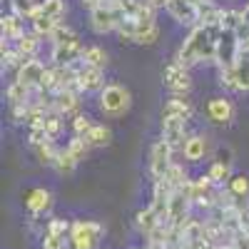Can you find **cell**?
<instances>
[{"instance_id":"obj_13","label":"cell","mask_w":249,"mask_h":249,"mask_svg":"<svg viewBox=\"0 0 249 249\" xmlns=\"http://www.w3.org/2000/svg\"><path fill=\"white\" fill-rule=\"evenodd\" d=\"M162 120H167V117H179V120H187L190 122L195 117V105L190 100H187V95H172L167 102L162 105Z\"/></svg>"},{"instance_id":"obj_8","label":"cell","mask_w":249,"mask_h":249,"mask_svg":"<svg viewBox=\"0 0 249 249\" xmlns=\"http://www.w3.org/2000/svg\"><path fill=\"white\" fill-rule=\"evenodd\" d=\"M242 53V43L234 30H224L219 33V40H217V65L219 68H234V62Z\"/></svg>"},{"instance_id":"obj_7","label":"cell","mask_w":249,"mask_h":249,"mask_svg":"<svg viewBox=\"0 0 249 249\" xmlns=\"http://www.w3.org/2000/svg\"><path fill=\"white\" fill-rule=\"evenodd\" d=\"M172 155H175V150H172V144L164 137H160L152 144V152H150V175H152V182L164 179V175L170 172V167L175 164Z\"/></svg>"},{"instance_id":"obj_17","label":"cell","mask_w":249,"mask_h":249,"mask_svg":"<svg viewBox=\"0 0 249 249\" xmlns=\"http://www.w3.org/2000/svg\"><path fill=\"white\" fill-rule=\"evenodd\" d=\"M80 95H82V92H77V90H60V92H55V95H53L55 110H57L60 115H65V117L80 115V102H82Z\"/></svg>"},{"instance_id":"obj_41","label":"cell","mask_w":249,"mask_h":249,"mask_svg":"<svg viewBox=\"0 0 249 249\" xmlns=\"http://www.w3.org/2000/svg\"><path fill=\"white\" fill-rule=\"evenodd\" d=\"M92 124H95V122H92L88 115H82V112L75 115V117H72V135H82V137H85V135L90 132Z\"/></svg>"},{"instance_id":"obj_27","label":"cell","mask_w":249,"mask_h":249,"mask_svg":"<svg viewBox=\"0 0 249 249\" xmlns=\"http://www.w3.org/2000/svg\"><path fill=\"white\" fill-rule=\"evenodd\" d=\"M37 10L48 18H53V20H57V23H62V18L68 13V5H65V0H40Z\"/></svg>"},{"instance_id":"obj_45","label":"cell","mask_w":249,"mask_h":249,"mask_svg":"<svg viewBox=\"0 0 249 249\" xmlns=\"http://www.w3.org/2000/svg\"><path fill=\"white\" fill-rule=\"evenodd\" d=\"M110 3H112V5H117L120 10H127V8H130V3H132V0H110Z\"/></svg>"},{"instance_id":"obj_43","label":"cell","mask_w":249,"mask_h":249,"mask_svg":"<svg viewBox=\"0 0 249 249\" xmlns=\"http://www.w3.org/2000/svg\"><path fill=\"white\" fill-rule=\"evenodd\" d=\"M214 162H222V164H234V150L230 147V144H219V147L214 150Z\"/></svg>"},{"instance_id":"obj_2","label":"cell","mask_w":249,"mask_h":249,"mask_svg":"<svg viewBox=\"0 0 249 249\" xmlns=\"http://www.w3.org/2000/svg\"><path fill=\"white\" fill-rule=\"evenodd\" d=\"M132 105V95L124 85H117V82H110V85L102 88L100 92V110L107 117H122Z\"/></svg>"},{"instance_id":"obj_36","label":"cell","mask_w":249,"mask_h":249,"mask_svg":"<svg viewBox=\"0 0 249 249\" xmlns=\"http://www.w3.org/2000/svg\"><path fill=\"white\" fill-rule=\"evenodd\" d=\"M62 120H65V115H60L57 110H50V112H48L43 127H45V132H48V137H50V140L60 137V132H62Z\"/></svg>"},{"instance_id":"obj_34","label":"cell","mask_w":249,"mask_h":249,"mask_svg":"<svg viewBox=\"0 0 249 249\" xmlns=\"http://www.w3.org/2000/svg\"><path fill=\"white\" fill-rule=\"evenodd\" d=\"M164 182H167L172 190H179V187H184L187 182H190V175H187V170L182 167V164L175 162L172 167H170V172L164 175Z\"/></svg>"},{"instance_id":"obj_33","label":"cell","mask_w":249,"mask_h":249,"mask_svg":"<svg viewBox=\"0 0 249 249\" xmlns=\"http://www.w3.org/2000/svg\"><path fill=\"white\" fill-rule=\"evenodd\" d=\"M227 190H230L237 199H249V175H234L227 182Z\"/></svg>"},{"instance_id":"obj_1","label":"cell","mask_w":249,"mask_h":249,"mask_svg":"<svg viewBox=\"0 0 249 249\" xmlns=\"http://www.w3.org/2000/svg\"><path fill=\"white\" fill-rule=\"evenodd\" d=\"M222 25H195L192 33L177 50V62L192 68L199 62H214L217 60V40H219Z\"/></svg>"},{"instance_id":"obj_12","label":"cell","mask_w":249,"mask_h":249,"mask_svg":"<svg viewBox=\"0 0 249 249\" xmlns=\"http://www.w3.org/2000/svg\"><path fill=\"white\" fill-rule=\"evenodd\" d=\"M162 137L172 144V150H179L182 152L187 137H190V135H187V120H179V117L162 120Z\"/></svg>"},{"instance_id":"obj_22","label":"cell","mask_w":249,"mask_h":249,"mask_svg":"<svg viewBox=\"0 0 249 249\" xmlns=\"http://www.w3.org/2000/svg\"><path fill=\"white\" fill-rule=\"evenodd\" d=\"M0 30H3V37H5V40H13V43H15L18 37H23V35H25L23 18L15 15V13L3 15V18H0Z\"/></svg>"},{"instance_id":"obj_9","label":"cell","mask_w":249,"mask_h":249,"mask_svg":"<svg viewBox=\"0 0 249 249\" xmlns=\"http://www.w3.org/2000/svg\"><path fill=\"white\" fill-rule=\"evenodd\" d=\"M192 197L187 195L184 190H175L167 204V222L172 227H182L187 219H190V207H192Z\"/></svg>"},{"instance_id":"obj_24","label":"cell","mask_w":249,"mask_h":249,"mask_svg":"<svg viewBox=\"0 0 249 249\" xmlns=\"http://www.w3.org/2000/svg\"><path fill=\"white\" fill-rule=\"evenodd\" d=\"M77 157L65 147V150H60L57 152V157H55V164H53V170L57 172V175H62V177H70L72 172H75V167H77Z\"/></svg>"},{"instance_id":"obj_30","label":"cell","mask_w":249,"mask_h":249,"mask_svg":"<svg viewBox=\"0 0 249 249\" xmlns=\"http://www.w3.org/2000/svg\"><path fill=\"white\" fill-rule=\"evenodd\" d=\"M207 175H210V179H212L217 187H224L227 182L234 177L230 164H222V162H214V160H212V164H210V170H207Z\"/></svg>"},{"instance_id":"obj_28","label":"cell","mask_w":249,"mask_h":249,"mask_svg":"<svg viewBox=\"0 0 249 249\" xmlns=\"http://www.w3.org/2000/svg\"><path fill=\"white\" fill-rule=\"evenodd\" d=\"M33 152H35V157H37L40 164H45V167H53V164H55V157H57L60 150L55 147V142H53V140H45L43 144L33 147Z\"/></svg>"},{"instance_id":"obj_15","label":"cell","mask_w":249,"mask_h":249,"mask_svg":"<svg viewBox=\"0 0 249 249\" xmlns=\"http://www.w3.org/2000/svg\"><path fill=\"white\" fill-rule=\"evenodd\" d=\"M164 10H167L170 18L179 25H192V28L197 25V5L192 0H170Z\"/></svg>"},{"instance_id":"obj_5","label":"cell","mask_w":249,"mask_h":249,"mask_svg":"<svg viewBox=\"0 0 249 249\" xmlns=\"http://www.w3.org/2000/svg\"><path fill=\"white\" fill-rule=\"evenodd\" d=\"M82 55H85V43L77 33H72L70 37L53 43V53H50V62L53 65H80Z\"/></svg>"},{"instance_id":"obj_21","label":"cell","mask_w":249,"mask_h":249,"mask_svg":"<svg viewBox=\"0 0 249 249\" xmlns=\"http://www.w3.org/2000/svg\"><path fill=\"white\" fill-rule=\"evenodd\" d=\"M182 155H184V160L190 162V164L202 162L204 155H207V137L190 135V137H187V142H184V147H182Z\"/></svg>"},{"instance_id":"obj_46","label":"cell","mask_w":249,"mask_h":249,"mask_svg":"<svg viewBox=\"0 0 249 249\" xmlns=\"http://www.w3.org/2000/svg\"><path fill=\"white\" fill-rule=\"evenodd\" d=\"M150 5H155V8H167V3L170 0H147Z\"/></svg>"},{"instance_id":"obj_42","label":"cell","mask_w":249,"mask_h":249,"mask_svg":"<svg viewBox=\"0 0 249 249\" xmlns=\"http://www.w3.org/2000/svg\"><path fill=\"white\" fill-rule=\"evenodd\" d=\"M242 23V10H222V28L224 30H237Z\"/></svg>"},{"instance_id":"obj_20","label":"cell","mask_w":249,"mask_h":249,"mask_svg":"<svg viewBox=\"0 0 249 249\" xmlns=\"http://www.w3.org/2000/svg\"><path fill=\"white\" fill-rule=\"evenodd\" d=\"M172 187L164 182V179H157L152 182V207L160 212L162 219H167V204H170V197H172Z\"/></svg>"},{"instance_id":"obj_23","label":"cell","mask_w":249,"mask_h":249,"mask_svg":"<svg viewBox=\"0 0 249 249\" xmlns=\"http://www.w3.org/2000/svg\"><path fill=\"white\" fill-rule=\"evenodd\" d=\"M40 40H43V37H40L37 33H33V30H30V33H25L23 37H18L13 45L18 48V53L23 55L25 60H30V57H37V50H40Z\"/></svg>"},{"instance_id":"obj_19","label":"cell","mask_w":249,"mask_h":249,"mask_svg":"<svg viewBox=\"0 0 249 249\" xmlns=\"http://www.w3.org/2000/svg\"><path fill=\"white\" fill-rule=\"evenodd\" d=\"M160 222H164V219L160 217V212L155 210L152 204L144 207V210H137V214H135V227H137V232L144 234V237H150L160 227Z\"/></svg>"},{"instance_id":"obj_18","label":"cell","mask_w":249,"mask_h":249,"mask_svg":"<svg viewBox=\"0 0 249 249\" xmlns=\"http://www.w3.org/2000/svg\"><path fill=\"white\" fill-rule=\"evenodd\" d=\"M35 95H37V88H30L20 80H13L8 90H5V97H8V105H33L35 102Z\"/></svg>"},{"instance_id":"obj_4","label":"cell","mask_w":249,"mask_h":249,"mask_svg":"<svg viewBox=\"0 0 249 249\" xmlns=\"http://www.w3.org/2000/svg\"><path fill=\"white\" fill-rule=\"evenodd\" d=\"M124 18V10H120L117 5H112L110 0L100 3L97 8L90 10V28L97 35H107V33H117L120 23Z\"/></svg>"},{"instance_id":"obj_40","label":"cell","mask_w":249,"mask_h":249,"mask_svg":"<svg viewBox=\"0 0 249 249\" xmlns=\"http://www.w3.org/2000/svg\"><path fill=\"white\" fill-rule=\"evenodd\" d=\"M70 230H72V222L62 219V217H53V219H48V232L45 234H70Z\"/></svg>"},{"instance_id":"obj_39","label":"cell","mask_w":249,"mask_h":249,"mask_svg":"<svg viewBox=\"0 0 249 249\" xmlns=\"http://www.w3.org/2000/svg\"><path fill=\"white\" fill-rule=\"evenodd\" d=\"M157 37H160V25H157V23H147V25L142 28V33L137 35L135 43H137V45H155Z\"/></svg>"},{"instance_id":"obj_35","label":"cell","mask_w":249,"mask_h":249,"mask_svg":"<svg viewBox=\"0 0 249 249\" xmlns=\"http://www.w3.org/2000/svg\"><path fill=\"white\" fill-rule=\"evenodd\" d=\"M40 249H72L70 234H45L40 237Z\"/></svg>"},{"instance_id":"obj_6","label":"cell","mask_w":249,"mask_h":249,"mask_svg":"<svg viewBox=\"0 0 249 249\" xmlns=\"http://www.w3.org/2000/svg\"><path fill=\"white\" fill-rule=\"evenodd\" d=\"M162 85L167 88L172 95H187L192 90V77H190V68L182 62L172 60L170 65L162 68Z\"/></svg>"},{"instance_id":"obj_44","label":"cell","mask_w":249,"mask_h":249,"mask_svg":"<svg viewBox=\"0 0 249 249\" xmlns=\"http://www.w3.org/2000/svg\"><path fill=\"white\" fill-rule=\"evenodd\" d=\"M28 130H30L28 132V144H30V147H37V144H43L45 140H50L45 127H28Z\"/></svg>"},{"instance_id":"obj_11","label":"cell","mask_w":249,"mask_h":249,"mask_svg":"<svg viewBox=\"0 0 249 249\" xmlns=\"http://www.w3.org/2000/svg\"><path fill=\"white\" fill-rule=\"evenodd\" d=\"M25 210L33 217H45L53 210V192L45 190V187H35L25 195Z\"/></svg>"},{"instance_id":"obj_37","label":"cell","mask_w":249,"mask_h":249,"mask_svg":"<svg viewBox=\"0 0 249 249\" xmlns=\"http://www.w3.org/2000/svg\"><path fill=\"white\" fill-rule=\"evenodd\" d=\"M219 82H222L224 90L242 92V85H239V77H237V70L234 68H219Z\"/></svg>"},{"instance_id":"obj_10","label":"cell","mask_w":249,"mask_h":249,"mask_svg":"<svg viewBox=\"0 0 249 249\" xmlns=\"http://www.w3.org/2000/svg\"><path fill=\"white\" fill-rule=\"evenodd\" d=\"M105 88V70L80 62L77 65V90L80 92H102Z\"/></svg>"},{"instance_id":"obj_47","label":"cell","mask_w":249,"mask_h":249,"mask_svg":"<svg viewBox=\"0 0 249 249\" xmlns=\"http://www.w3.org/2000/svg\"><path fill=\"white\" fill-rule=\"evenodd\" d=\"M242 15H244V20H247V23H249V3L244 5V10H242Z\"/></svg>"},{"instance_id":"obj_16","label":"cell","mask_w":249,"mask_h":249,"mask_svg":"<svg viewBox=\"0 0 249 249\" xmlns=\"http://www.w3.org/2000/svg\"><path fill=\"white\" fill-rule=\"evenodd\" d=\"M45 68H48V65H45L43 60L30 57V60H25L23 65H20V70L15 72V80L25 82V85H30V88H40V80H43Z\"/></svg>"},{"instance_id":"obj_29","label":"cell","mask_w":249,"mask_h":249,"mask_svg":"<svg viewBox=\"0 0 249 249\" xmlns=\"http://www.w3.org/2000/svg\"><path fill=\"white\" fill-rule=\"evenodd\" d=\"M8 3H10V10L23 20H33L40 8V0H8Z\"/></svg>"},{"instance_id":"obj_3","label":"cell","mask_w":249,"mask_h":249,"mask_svg":"<svg viewBox=\"0 0 249 249\" xmlns=\"http://www.w3.org/2000/svg\"><path fill=\"white\" fill-rule=\"evenodd\" d=\"M102 234H105V227H102L100 222H92V219L72 222L70 247L72 249H97L100 242H102Z\"/></svg>"},{"instance_id":"obj_31","label":"cell","mask_w":249,"mask_h":249,"mask_svg":"<svg viewBox=\"0 0 249 249\" xmlns=\"http://www.w3.org/2000/svg\"><path fill=\"white\" fill-rule=\"evenodd\" d=\"M82 62H85V65H92V68H102V70H105V65H107V53L102 50L100 45H88V48H85V55H82Z\"/></svg>"},{"instance_id":"obj_26","label":"cell","mask_w":249,"mask_h":249,"mask_svg":"<svg viewBox=\"0 0 249 249\" xmlns=\"http://www.w3.org/2000/svg\"><path fill=\"white\" fill-rule=\"evenodd\" d=\"M30 23H33V33H37V35L43 37V40H45V37H50V35L55 33V28L60 25L57 20H53V18L43 15V13H40V10L35 13V18L30 20Z\"/></svg>"},{"instance_id":"obj_32","label":"cell","mask_w":249,"mask_h":249,"mask_svg":"<svg viewBox=\"0 0 249 249\" xmlns=\"http://www.w3.org/2000/svg\"><path fill=\"white\" fill-rule=\"evenodd\" d=\"M234 70H237V77H239L242 92H249V50L239 53V57L234 62Z\"/></svg>"},{"instance_id":"obj_38","label":"cell","mask_w":249,"mask_h":249,"mask_svg":"<svg viewBox=\"0 0 249 249\" xmlns=\"http://www.w3.org/2000/svg\"><path fill=\"white\" fill-rule=\"evenodd\" d=\"M68 150H70L77 160H85V157H88V152H90L92 147H90V142H88L85 137H82V135H72V140L68 142Z\"/></svg>"},{"instance_id":"obj_14","label":"cell","mask_w":249,"mask_h":249,"mask_svg":"<svg viewBox=\"0 0 249 249\" xmlns=\"http://www.w3.org/2000/svg\"><path fill=\"white\" fill-rule=\"evenodd\" d=\"M204 112L210 117V122H214V124H230L234 120V105L227 97H212L207 102Z\"/></svg>"},{"instance_id":"obj_25","label":"cell","mask_w":249,"mask_h":249,"mask_svg":"<svg viewBox=\"0 0 249 249\" xmlns=\"http://www.w3.org/2000/svg\"><path fill=\"white\" fill-rule=\"evenodd\" d=\"M85 140L90 142V147H107V144L112 142V132H110V127H105V124H92L90 132L85 135Z\"/></svg>"}]
</instances>
